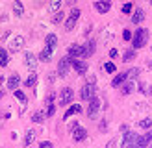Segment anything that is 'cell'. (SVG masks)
<instances>
[{"instance_id":"1","label":"cell","mask_w":152,"mask_h":148,"mask_svg":"<svg viewBox=\"0 0 152 148\" xmlns=\"http://www.w3.org/2000/svg\"><path fill=\"white\" fill-rule=\"evenodd\" d=\"M147 41H148V32L143 30V28H139L137 32H135V35L132 37V46L134 48H141V46L147 44Z\"/></svg>"},{"instance_id":"2","label":"cell","mask_w":152,"mask_h":148,"mask_svg":"<svg viewBox=\"0 0 152 148\" xmlns=\"http://www.w3.org/2000/svg\"><path fill=\"white\" fill-rule=\"evenodd\" d=\"M69 69H71V57H61L59 59V65H58V74L61 78H65L67 74H69Z\"/></svg>"},{"instance_id":"3","label":"cell","mask_w":152,"mask_h":148,"mask_svg":"<svg viewBox=\"0 0 152 148\" xmlns=\"http://www.w3.org/2000/svg\"><path fill=\"white\" fill-rule=\"evenodd\" d=\"M95 93H96L95 83H86L82 87V91H80V96H82V100H91L95 96Z\"/></svg>"},{"instance_id":"4","label":"cell","mask_w":152,"mask_h":148,"mask_svg":"<svg viewBox=\"0 0 152 148\" xmlns=\"http://www.w3.org/2000/svg\"><path fill=\"white\" fill-rule=\"evenodd\" d=\"M78 19H80V9H74L71 11V15H69V19H67V22H65V30L67 32H71V30L76 26V22H78Z\"/></svg>"},{"instance_id":"5","label":"cell","mask_w":152,"mask_h":148,"mask_svg":"<svg viewBox=\"0 0 152 148\" xmlns=\"http://www.w3.org/2000/svg\"><path fill=\"white\" fill-rule=\"evenodd\" d=\"M71 102H72V89H69V87L61 89V93H59V104L61 106H69Z\"/></svg>"},{"instance_id":"6","label":"cell","mask_w":152,"mask_h":148,"mask_svg":"<svg viewBox=\"0 0 152 148\" xmlns=\"http://www.w3.org/2000/svg\"><path fill=\"white\" fill-rule=\"evenodd\" d=\"M71 65L74 67V70L78 74H86L87 72V65L83 61H80V59H76V57H71Z\"/></svg>"},{"instance_id":"7","label":"cell","mask_w":152,"mask_h":148,"mask_svg":"<svg viewBox=\"0 0 152 148\" xmlns=\"http://www.w3.org/2000/svg\"><path fill=\"white\" fill-rule=\"evenodd\" d=\"M91 104H89V111H87V115H89V118H95V115H96V111L100 109V102H98V98H91L89 100Z\"/></svg>"},{"instance_id":"8","label":"cell","mask_w":152,"mask_h":148,"mask_svg":"<svg viewBox=\"0 0 152 148\" xmlns=\"http://www.w3.org/2000/svg\"><path fill=\"white\" fill-rule=\"evenodd\" d=\"M150 141H152V130L141 137H135V146H147V144H150Z\"/></svg>"},{"instance_id":"9","label":"cell","mask_w":152,"mask_h":148,"mask_svg":"<svg viewBox=\"0 0 152 148\" xmlns=\"http://www.w3.org/2000/svg\"><path fill=\"white\" fill-rule=\"evenodd\" d=\"M69 57H83V46L82 44H72V46H69Z\"/></svg>"},{"instance_id":"10","label":"cell","mask_w":152,"mask_h":148,"mask_svg":"<svg viewBox=\"0 0 152 148\" xmlns=\"http://www.w3.org/2000/svg\"><path fill=\"white\" fill-rule=\"evenodd\" d=\"M22 44H24V39H22L20 35H17V37H13V41L10 43V50L11 52H19L22 48Z\"/></svg>"},{"instance_id":"11","label":"cell","mask_w":152,"mask_h":148,"mask_svg":"<svg viewBox=\"0 0 152 148\" xmlns=\"http://www.w3.org/2000/svg\"><path fill=\"white\" fill-rule=\"evenodd\" d=\"M24 63H26V67H28V69H35V67H37V57L32 54V52H26V56H24Z\"/></svg>"},{"instance_id":"12","label":"cell","mask_w":152,"mask_h":148,"mask_svg":"<svg viewBox=\"0 0 152 148\" xmlns=\"http://www.w3.org/2000/svg\"><path fill=\"white\" fill-rule=\"evenodd\" d=\"M95 7H96L98 13H108L110 7H111V4H110V0H98V2L95 4Z\"/></svg>"},{"instance_id":"13","label":"cell","mask_w":152,"mask_h":148,"mask_svg":"<svg viewBox=\"0 0 152 148\" xmlns=\"http://www.w3.org/2000/svg\"><path fill=\"white\" fill-rule=\"evenodd\" d=\"M135 133L134 131H124V141H123V146H132V144H135Z\"/></svg>"},{"instance_id":"14","label":"cell","mask_w":152,"mask_h":148,"mask_svg":"<svg viewBox=\"0 0 152 148\" xmlns=\"http://www.w3.org/2000/svg\"><path fill=\"white\" fill-rule=\"evenodd\" d=\"M72 137H74V141H83L87 137V131L83 128H78V126H76V128L72 130Z\"/></svg>"},{"instance_id":"15","label":"cell","mask_w":152,"mask_h":148,"mask_svg":"<svg viewBox=\"0 0 152 148\" xmlns=\"http://www.w3.org/2000/svg\"><path fill=\"white\" fill-rule=\"evenodd\" d=\"M19 83H20L19 74H13V76H10V80H7V89H17Z\"/></svg>"},{"instance_id":"16","label":"cell","mask_w":152,"mask_h":148,"mask_svg":"<svg viewBox=\"0 0 152 148\" xmlns=\"http://www.w3.org/2000/svg\"><path fill=\"white\" fill-rule=\"evenodd\" d=\"M50 57H52V48H50V46H45V48H43V52L39 54V59L47 63V61H50Z\"/></svg>"},{"instance_id":"17","label":"cell","mask_w":152,"mask_h":148,"mask_svg":"<svg viewBox=\"0 0 152 148\" xmlns=\"http://www.w3.org/2000/svg\"><path fill=\"white\" fill-rule=\"evenodd\" d=\"M143 19H145V11H143V9H135L134 17H132V22H134V24H139V22H143Z\"/></svg>"},{"instance_id":"18","label":"cell","mask_w":152,"mask_h":148,"mask_svg":"<svg viewBox=\"0 0 152 148\" xmlns=\"http://www.w3.org/2000/svg\"><path fill=\"white\" fill-rule=\"evenodd\" d=\"M95 52V41H89L86 46H83V57H89Z\"/></svg>"},{"instance_id":"19","label":"cell","mask_w":152,"mask_h":148,"mask_svg":"<svg viewBox=\"0 0 152 148\" xmlns=\"http://www.w3.org/2000/svg\"><path fill=\"white\" fill-rule=\"evenodd\" d=\"M56 44H58V37H56L54 33H48V35H47V46H50L52 50H54Z\"/></svg>"},{"instance_id":"20","label":"cell","mask_w":152,"mask_h":148,"mask_svg":"<svg viewBox=\"0 0 152 148\" xmlns=\"http://www.w3.org/2000/svg\"><path fill=\"white\" fill-rule=\"evenodd\" d=\"M13 11H15L17 17H20V15L24 13V7H22V4L19 2V0H15V2H13Z\"/></svg>"},{"instance_id":"21","label":"cell","mask_w":152,"mask_h":148,"mask_svg":"<svg viewBox=\"0 0 152 148\" xmlns=\"http://www.w3.org/2000/svg\"><path fill=\"white\" fill-rule=\"evenodd\" d=\"M82 111V107L78 106V104H74V106H71L69 109H67V113H65V118H69L71 115H74V113H80Z\"/></svg>"},{"instance_id":"22","label":"cell","mask_w":152,"mask_h":148,"mask_svg":"<svg viewBox=\"0 0 152 148\" xmlns=\"http://www.w3.org/2000/svg\"><path fill=\"white\" fill-rule=\"evenodd\" d=\"M34 139H35V131H34V130H28V131H26V137H24V144H26V146L32 144Z\"/></svg>"},{"instance_id":"23","label":"cell","mask_w":152,"mask_h":148,"mask_svg":"<svg viewBox=\"0 0 152 148\" xmlns=\"http://www.w3.org/2000/svg\"><path fill=\"white\" fill-rule=\"evenodd\" d=\"M7 61H10V59H7V52L4 48H0V67H6Z\"/></svg>"},{"instance_id":"24","label":"cell","mask_w":152,"mask_h":148,"mask_svg":"<svg viewBox=\"0 0 152 148\" xmlns=\"http://www.w3.org/2000/svg\"><path fill=\"white\" fill-rule=\"evenodd\" d=\"M124 80H126V72H123V74H119V76H117L115 80H113V81H111V85H113V87H119V85H121V83H123V81H124Z\"/></svg>"},{"instance_id":"25","label":"cell","mask_w":152,"mask_h":148,"mask_svg":"<svg viewBox=\"0 0 152 148\" xmlns=\"http://www.w3.org/2000/svg\"><path fill=\"white\" fill-rule=\"evenodd\" d=\"M45 117H47V115H45L43 111H37V113H34V117H32V120H34V122H37V124H39V122H43V120H45Z\"/></svg>"},{"instance_id":"26","label":"cell","mask_w":152,"mask_h":148,"mask_svg":"<svg viewBox=\"0 0 152 148\" xmlns=\"http://www.w3.org/2000/svg\"><path fill=\"white\" fill-rule=\"evenodd\" d=\"M35 81H37V76H35V74H30V76L26 78V81H24V85L26 87H34Z\"/></svg>"},{"instance_id":"27","label":"cell","mask_w":152,"mask_h":148,"mask_svg":"<svg viewBox=\"0 0 152 148\" xmlns=\"http://www.w3.org/2000/svg\"><path fill=\"white\" fill-rule=\"evenodd\" d=\"M59 7H61V0H50V11H59Z\"/></svg>"},{"instance_id":"28","label":"cell","mask_w":152,"mask_h":148,"mask_svg":"<svg viewBox=\"0 0 152 148\" xmlns=\"http://www.w3.org/2000/svg\"><path fill=\"white\" fill-rule=\"evenodd\" d=\"M132 91H134V83H130V81L123 83V94H130Z\"/></svg>"},{"instance_id":"29","label":"cell","mask_w":152,"mask_h":148,"mask_svg":"<svg viewBox=\"0 0 152 148\" xmlns=\"http://www.w3.org/2000/svg\"><path fill=\"white\" fill-rule=\"evenodd\" d=\"M139 91H141L143 94H147V96L152 93V91H150V85H148V83H145V81H143V83H139Z\"/></svg>"},{"instance_id":"30","label":"cell","mask_w":152,"mask_h":148,"mask_svg":"<svg viewBox=\"0 0 152 148\" xmlns=\"http://www.w3.org/2000/svg\"><path fill=\"white\" fill-rule=\"evenodd\" d=\"M123 57H124L123 61H132V59H135V52H134V50H126Z\"/></svg>"},{"instance_id":"31","label":"cell","mask_w":152,"mask_h":148,"mask_svg":"<svg viewBox=\"0 0 152 148\" xmlns=\"http://www.w3.org/2000/svg\"><path fill=\"white\" fill-rule=\"evenodd\" d=\"M137 76H139V69H130L126 72V78H130V80H135Z\"/></svg>"},{"instance_id":"32","label":"cell","mask_w":152,"mask_h":148,"mask_svg":"<svg viewBox=\"0 0 152 148\" xmlns=\"http://www.w3.org/2000/svg\"><path fill=\"white\" fill-rule=\"evenodd\" d=\"M139 126H141V128H152V118H145V120H141Z\"/></svg>"},{"instance_id":"33","label":"cell","mask_w":152,"mask_h":148,"mask_svg":"<svg viewBox=\"0 0 152 148\" xmlns=\"http://www.w3.org/2000/svg\"><path fill=\"white\" fill-rule=\"evenodd\" d=\"M58 24V22H61L63 20V11H56V15H54V19H52Z\"/></svg>"},{"instance_id":"34","label":"cell","mask_w":152,"mask_h":148,"mask_svg":"<svg viewBox=\"0 0 152 148\" xmlns=\"http://www.w3.org/2000/svg\"><path fill=\"white\" fill-rule=\"evenodd\" d=\"M15 96H17L20 102H26V96H24V93H22V91H17V89H15Z\"/></svg>"},{"instance_id":"35","label":"cell","mask_w":152,"mask_h":148,"mask_svg":"<svg viewBox=\"0 0 152 148\" xmlns=\"http://www.w3.org/2000/svg\"><path fill=\"white\" fill-rule=\"evenodd\" d=\"M104 69L108 70V72H115V65H113V63H106V65H104Z\"/></svg>"},{"instance_id":"36","label":"cell","mask_w":152,"mask_h":148,"mask_svg":"<svg viewBox=\"0 0 152 148\" xmlns=\"http://www.w3.org/2000/svg\"><path fill=\"white\" fill-rule=\"evenodd\" d=\"M54 111H56V106L54 104H48V109H47V115L50 117V115H54Z\"/></svg>"},{"instance_id":"37","label":"cell","mask_w":152,"mask_h":148,"mask_svg":"<svg viewBox=\"0 0 152 148\" xmlns=\"http://www.w3.org/2000/svg\"><path fill=\"white\" fill-rule=\"evenodd\" d=\"M123 39H124V41L132 39V33H130V30H124V32H123Z\"/></svg>"},{"instance_id":"38","label":"cell","mask_w":152,"mask_h":148,"mask_svg":"<svg viewBox=\"0 0 152 148\" xmlns=\"http://www.w3.org/2000/svg\"><path fill=\"white\" fill-rule=\"evenodd\" d=\"M132 11V4H124L123 6V13H130Z\"/></svg>"},{"instance_id":"39","label":"cell","mask_w":152,"mask_h":148,"mask_svg":"<svg viewBox=\"0 0 152 148\" xmlns=\"http://www.w3.org/2000/svg\"><path fill=\"white\" fill-rule=\"evenodd\" d=\"M48 146H52L50 141H43V143H41V148H48Z\"/></svg>"},{"instance_id":"40","label":"cell","mask_w":152,"mask_h":148,"mask_svg":"<svg viewBox=\"0 0 152 148\" xmlns=\"http://www.w3.org/2000/svg\"><path fill=\"white\" fill-rule=\"evenodd\" d=\"M52 100H54V93H50V94L47 96V104H52Z\"/></svg>"},{"instance_id":"41","label":"cell","mask_w":152,"mask_h":148,"mask_svg":"<svg viewBox=\"0 0 152 148\" xmlns=\"http://www.w3.org/2000/svg\"><path fill=\"white\" fill-rule=\"evenodd\" d=\"M110 56H111V57H117V50H115V48L110 50Z\"/></svg>"},{"instance_id":"42","label":"cell","mask_w":152,"mask_h":148,"mask_svg":"<svg viewBox=\"0 0 152 148\" xmlns=\"http://www.w3.org/2000/svg\"><path fill=\"white\" fill-rule=\"evenodd\" d=\"M67 2H69V4H71V6H72V4H74V0H67Z\"/></svg>"},{"instance_id":"43","label":"cell","mask_w":152,"mask_h":148,"mask_svg":"<svg viewBox=\"0 0 152 148\" xmlns=\"http://www.w3.org/2000/svg\"><path fill=\"white\" fill-rule=\"evenodd\" d=\"M150 4H152V0H150Z\"/></svg>"}]
</instances>
